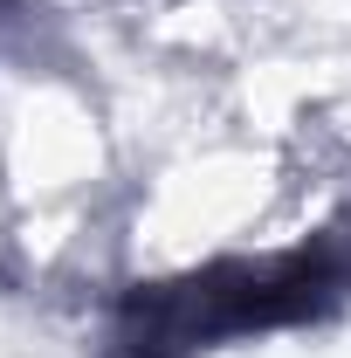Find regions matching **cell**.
<instances>
[{"label": "cell", "instance_id": "cell-1", "mask_svg": "<svg viewBox=\"0 0 351 358\" xmlns=\"http://www.w3.org/2000/svg\"><path fill=\"white\" fill-rule=\"evenodd\" d=\"M338 275L324 255H289V262H262V268H214V275H193V282H166V289H145L131 303V331H124V352L159 358V352H186L200 338L220 331H248V324H275V317H296L310 303H324Z\"/></svg>", "mask_w": 351, "mask_h": 358}]
</instances>
